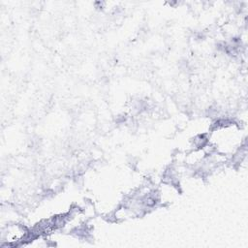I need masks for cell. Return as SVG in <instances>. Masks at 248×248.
Returning <instances> with one entry per match:
<instances>
[{"instance_id":"3957f363","label":"cell","mask_w":248,"mask_h":248,"mask_svg":"<svg viewBox=\"0 0 248 248\" xmlns=\"http://www.w3.org/2000/svg\"><path fill=\"white\" fill-rule=\"evenodd\" d=\"M180 194L179 185L171 180H164L153 189V197L156 204L166 205L172 203Z\"/></svg>"},{"instance_id":"7a4b0ae2","label":"cell","mask_w":248,"mask_h":248,"mask_svg":"<svg viewBox=\"0 0 248 248\" xmlns=\"http://www.w3.org/2000/svg\"><path fill=\"white\" fill-rule=\"evenodd\" d=\"M31 230L17 222H9L3 225L1 229V246L2 247H19L23 246L31 237Z\"/></svg>"},{"instance_id":"6da1fadb","label":"cell","mask_w":248,"mask_h":248,"mask_svg":"<svg viewBox=\"0 0 248 248\" xmlns=\"http://www.w3.org/2000/svg\"><path fill=\"white\" fill-rule=\"evenodd\" d=\"M207 146L214 152L232 160L245 147V134L241 126L231 120H219L209 130Z\"/></svg>"}]
</instances>
